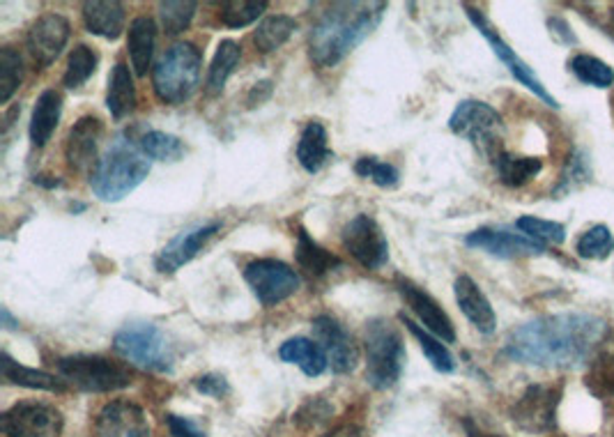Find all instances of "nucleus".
Listing matches in <instances>:
<instances>
[{"mask_svg":"<svg viewBox=\"0 0 614 437\" xmlns=\"http://www.w3.org/2000/svg\"><path fill=\"white\" fill-rule=\"evenodd\" d=\"M297 21L288 14H274V17H265L258 23L256 33H253V44H256L258 51L272 53L276 49H281L290 37L295 35Z\"/></svg>","mask_w":614,"mask_h":437,"instance_id":"obj_33","label":"nucleus"},{"mask_svg":"<svg viewBox=\"0 0 614 437\" xmlns=\"http://www.w3.org/2000/svg\"><path fill=\"white\" fill-rule=\"evenodd\" d=\"M58 375L65 385L88 391V394H109V391L127 389L134 382V373L125 364L97 355L58 359Z\"/></svg>","mask_w":614,"mask_h":437,"instance_id":"obj_7","label":"nucleus"},{"mask_svg":"<svg viewBox=\"0 0 614 437\" xmlns=\"http://www.w3.org/2000/svg\"><path fill=\"white\" fill-rule=\"evenodd\" d=\"M106 109L115 120L127 118L136 109V86L134 76L125 63L113 67L109 76V92H106Z\"/></svg>","mask_w":614,"mask_h":437,"instance_id":"obj_29","label":"nucleus"},{"mask_svg":"<svg viewBox=\"0 0 614 437\" xmlns=\"http://www.w3.org/2000/svg\"><path fill=\"white\" fill-rule=\"evenodd\" d=\"M580 258L585 260H605L614 251V237L608 226H594L580 235L575 244Z\"/></svg>","mask_w":614,"mask_h":437,"instance_id":"obj_41","label":"nucleus"},{"mask_svg":"<svg viewBox=\"0 0 614 437\" xmlns=\"http://www.w3.org/2000/svg\"><path fill=\"white\" fill-rule=\"evenodd\" d=\"M138 145H141V150L150 161H168V164H173V161H180L187 155V145H184L182 138L159 132V129L145 132L138 138Z\"/></svg>","mask_w":614,"mask_h":437,"instance_id":"obj_34","label":"nucleus"},{"mask_svg":"<svg viewBox=\"0 0 614 437\" xmlns=\"http://www.w3.org/2000/svg\"><path fill=\"white\" fill-rule=\"evenodd\" d=\"M33 182L40 184V187H46V189H56V187H60V184H63L60 180L51 178V175H35Z\"/></svg>","mask_w":614,"mask_h":437,"instance_id":"obj_50","label":"nucleus"},{"mask_svg":"<svg viewBox=\"0 0 614 437\" xmlns=\"http://www.w3.org/2000/svg\"><path fill=\"white\" fill-rule=\"evenodd\" d=\"M449 129L456 136H463L477 148L481 155L497 159L502 155V115L493 106L479 99H465L456 106V111L449 118Z\"/></svg>","mask_w":614,"mask_h":437,"instance_id":"obj_8","label":"nucleus"},{"mask_svg":"<svg viewBox=\"0 0 614 437\" xmlns=\"http://www.w3.org/2000/svg\"><path fill=\"white\" fill-rule=\"evenodd\" d=\"M60 115H63V97L56 90H44L40 97H37L33 115H30V141H33L35 148H44L46 143L51 141L53 132H56Z\"/></svg>","mask_w":614,"mask_h":437,"instance_id":"obj_23","label":"nucleus"},{"mask_svg":"<svg viewBox=\"0 0 614 437\" xmlns=\"http://www.w3.org/2000/svg\"><path fill=\"white\" fill-rule=\"evenodd\" d=\"M562 387L529 385L523 396L511 405V421L525 433H546L557 424V408Z\"/></svg>","mask_w":614,"mask_h":437,"instance_id":"obj_11","label":"nucleus"},{"mask_svg":"<svg viewBox=\"0 0 614 437\" xmlns=\"http://www.w3.org/2000/svg\"><path fill=\"white\" fill-rule=\"evenodd\" d=\"M516 228L520 233L532 237V240L541 244H564L566 240V228L557 221H546L539 217H520L516 221Z\"/></svg>","mask_w":614,"mask_h":437,"instance_id":"obj_42","label":"nucleus"},{"mask_svg":"<svg viewBox=\"0 0 614 437\" xmlns=\"http://www.w3.org/2000/svg\"><path fill=\"white\" fill-rule=\"evenodd\" d=\"M150 173V159L141 145L118 136L90 171V189L99 201L118 203L141 187Z\"/></svg>","mask_w":614,"mask_h":437,"instance_id":"obj_3","label":"nucleus"},{"mask_svg":"<svg viewBox=\"0 0 614 437\" xmlns=\"http://www.w3.org/2000/svg\"><path fill=\"white\" fill-rule=\"evenodd\" d=\"M155 44H157V23L150 17H136L132 21V26H129V37H127L129 60H132L136 76L148 74L152 56H155Z\"/></svg>","mask_w":614,"mask_h":437,"instance_id":"obj_27","label":"nucleus"},{"mask_svg":"<svg viewBox=\"0 0 614 437\" xmlns=\"http://www.w3.org/2000/svg\"><path fill=\"white\" fill-rule=\"evenodd\" d=\"M244 281L249 283L253 295L263 306H276L286 302L299 290V274L293 267L281 263L274 258H260L253 260L244 267Z\"/></svg>","mask_w":614,"mask_h":437,"instance_id":"obj_9","label":"nucleus"},{"mask_svg":"<svg viewBox=\"0 0 614 437\" xmlns=\"http://www.w3.org/2000/svg\"><path fill=\"white\" fill-rule=\"evenodd\" d=\"M454 293L465 318L470 320L481 334H493L497 329V316L488 302V297L481 293V288L474 283L472 276L460 274L454 283Z\"/></svg>","mask_w":614,"mask_h":437,"instance_id":"obj_21","label":"nucleus"},{"mask_svg":"<svg viewBox=\"0 0 614 437\" xmlns=\"http://www.w3.org/2000/svg\"><path fill=\"white\" fill-rule=\"evenodd\" d=\"M612 21H614V7H612Z\"/></svg>","mask_w":614,"mask_h":437,"instance_id":"obj_52","label":"nucleus"},{"mask_svg":"<svg viewBox=\"0 0 614 437\" xmlns=\"http://www.w3.org/2000/svg\"><path fill=\"white\" fill-rule=\"evenodd\" d=\"M465 244L470 249L486 251L497 258H523V256H541L546 251V244L532 240V237L511 233L500 228H479L465 237Z\"/></svg>","mask_w":614,"mask_h":437,"instance_id":"obj_17","label":"nucleus"},{"mask_svg":"<svg viewBox=\"0 0 614 437\" xmlns=\"http://www.w3.org/2000/svg\"><path fill=\"white\" fill-rule=\"evenodd\" d=\"M343 249L366 270H380L389 260V242L378 221L368 214H357L341 233Z\"/></svg>","mask_w":614,"mask_h":437,"instance_id":"obj_10","label":"nucleus"},{"mask_svg":"<svg viewBox=\"0 0 614 437\" xmlns=\"http://www.w3.org/2000/svg\"><path fill=\"white\" fill-rule=\"evenodd\" d=\"M398 320L403 322L405 327H408V332L414 336V339L419 341V348L424 350V355L428 362H431V366L435 368V371L440 373H454L456 371V359L454 355H451L449 348L444 343H440V339L437 336H431V332L424 327H419L417 322L410 320L405 313H398Z\"/></svg>","mask_w":614,"mask_h":437,"instance_id":"obj_31","label":"nucleus"},{"mask_svg":"<svg viewBox=\"0 0 614 437\" xmlns=\"http://www.w3.org/2000/svg\"><path fill=\"white\" fill-rule=\"evenodd\" d=\"M83 23L88 33L104 37V40H118L125 30L127 12L125 5L115 0H95V3H83Z\"/></svg>","mask_w":614,"mask_h":437,"instance_id":"obj_22","label":"nucleus"},{"mask_svg":"<svg viewBox=\"0 0 614 437\" xmlns=\"http://www.w3.org/2000/svg\"><path fill=\"white\" fill-rule=\"evenodd\" d=\"M585 385L598 398L614 396V352H601L592 359Z\"/></svg>","mask_w":614,"mask_h":437,"instance_id":"obj_38","label":"nucleus"},{"mask_svg":"<svg viewBox=\"0 0 614 437\" xmlns=\"http://www.w3.org/2000/svg\"><path fill=\"white\" fill-rule=\"evenodd\" d=\"M366 382L373 389L385 391L401 380L405 366V345L396 325L387 318H373L364 327Z\"/></svg>","mask_w":614,"mask_h":437,"instance_id":"obj_5","label":"nucleus"},{"mask_svg":"<svg viewBox=\"0 0 614 437\" xmlns=\"http://www.w3.org/2000/svg\"><path fill=\"white\" fill-rule=\"evenodd\" d=\"M113 350L143 371L173 373L175 348L164 329L152 322H129L113 336Z\"/></svg>","mask_w":614,"mask_h":437,"instance_id":"obj_6","label":"nucleus"},{"mask_svg":"<svg viewBox=\"0 0 614 437\" xmlns=\"http://www.w3.org/2000/svg\"><path fill=\"white\" fill-rule=\"evenodd\" d=\"M495 168L502 184L518 189L525 187L527 182H532L536 175L543 171V161L536 157H516L509 155V152H502V155L495 159Z\"/></svg>","mask_w":614,"mask_h":437,"instance_id":"obj_32","label":"nucleus"},{"mask_svg":"<svg viewBox=\"0 0 614 437\" xmlns=\"http://www.w3.org/2000/svg\"><path fill=\"white\" fill-rule=\"evenodd\" d=\"M295 258L297 265L311 276V279H322L329 272L343 267V260L334 256L332 251L322 249L313 237L306 233V228L297 226V244H295Z\"/></svg>","mask_w":614,"mask_h":437,"instance_id":"obj_24","label":"nucleus"},{"mask_svg":"<svg viewBox=\"0 0 614 437\" xmlns=\"http://www.w3.org/2000/svg\"><path fill=\"white\" fill-rule=\"evenodd\" d=\"M65 419L60 410L44 403H17L0 419L7 437H60Z\"/></svg>","mask_w":614,"mask_h":437,"instance_id":"obj_13","label":"nucleus"},{"mask_svg":"<svg viewBox=\"0 0 614 437\" xmlns=\"http://www.w3.org/2000/svg\"><path fill=\"white\" fill-rule=\"evenodd\" d=\"M240 58H242V49L237 42L224 40L217 46V53H214L210 72H207V81H205L207 95L217 97L224 92L230 74L235 72L237 65H240Z\"/></svg>","mask_w":614,"mask_h":437,"instance_id":"obj_30","label":"nucleus"},{"mask_svg":"<svg viewBox=\"0 0 614 437\" xmlns=\"http://www.w3.org/2000/svg\"><path fill=\"white\" fill-rule=\"evenodd\" d=\"M463 7H465L467 17H470V21L474 23V26H477L479 33H481L483 37H486L490 46H493L495 56L500 58L506 67H509V72H511L513 79H516V81L520 83V86H525L527 90H532L534 95L541 99V102H546L548 106H552V109H559L557 99L552 97L550 92L546 90V86H543L539 76L534 74V69L529 67V65L525 63V60H520V58L516 56V51H513L511 46L502 40V35L497 33V30L493 28V23L488 21L486 14H483L481 10H477V7H472V5H463Z\"/></svg>","mask_w":614,"mask_h":437,"instance_id":"obj_12","label":"nucleus"},{"mask_svg":"<svg viewBox=\"0 0 614 437\" xmlns=\"http://www.w3.org/2000/svg\"><path fill=\"white\" fill-rule=\"evenodd\" d=\"M355 173L359 175V178L373 180L382 189H394L398 180H401V173H398L396 166H391V164H387V161H380L375 157L357 159Z\"/></svg>","mask_w":614,"mask_h":437,"instance_id":"obj_43","label":"nucleus"},{"mask_svg":"<svg viewBox=\"0 0 614 437\" xmlns=\"http://www.w3.org/2000/svg\"><path fill=\"white\" fill-rule=\"evenodd\" d=\"M334 159V152L329 150L327 129L320 122H309L299 134L297 143V161L306 173H320L329 161Z\"/></svg>","mask_w":614,"mask_h":437,"instance_id":"obj_25","label":"nucleus"},{"mask_svg":"<svg viewBox=\"0 0 614 437\" xmlns=\"http://www.w3.org/2000/svg\"><path fill=\"white\" fill-rule=\"evenodd\" d=\"M0 316H3V325H5V329H17L19 322L10 316V311H7L5 306H3V311H0Z\"/></svg>","mask_w":614,"mask_h":437,"instance_id":"obj_51","label":"nucleus"},{"mask_svg":"<svg viewBox=\"0 0 614 437\" xmlns=\"http://www.w3.org/2000/svg\"><path fill=\"white\" fill-rule=\"evenodd\" d=\"M203 53L196 44L178 42L157 60L152 69V88L159 102L184 104L201 86Z\"/></svg>","mask_w":614,"mask_h":437,"instance_id":"obj_4","label":"nucleus"},{"mask_svg":"<svg viewBox=\"0 0 614 437\" xmlns=\"http://www.w3.org/2000/svg\"><path fill=\"white\" fill-rule=\"evenodd\" d=\"M463 424H465L467 437H504V435H495V433H486V431H481L479 426H474V421H472V419H465Z\"/></svg>","mask_w":614,"mask_h":437,"instance_id":"obj_49","label":"nucleus"},{"mask_svg":"<svg viewBox=\"0 0 614 437\" xmlns=\"http://www.w3.org/2000/svg\"><path fill=\"white\" fill-rule=\"evenodd\" d=\"M272 92H274V83L272 81L256 83V86H253L249 90V95H247V106H249V109H256V106L265 104L267 99L272 97Z\"/></svg>","mask_w":614,"mask_h":437,"instance_id":"obj_47","label":"nucleus"},{"mask_svg":"<svg viewBox=\"0 0 614 437\" xmlns=\"http://www.w3.org/2000/svg\"><path fill=\"white\" fill-rule=\"evenodd\" d=\"M219 228H221L219 221H212V224L182 230L180 235H175L173 240L159 251V256L155 258L157 272L173 274V272H178L180 267L191 263V260H194L198 253L203 251L207 240H210L214 233H219Z\"/></svg>","mask_w":614,"mask_h":437,"instance_id":"obj_18","label":"nucleus"},{"mask_svg":"<svg viewBox=\"0 0 614 437\" xmlns=\"http://www.w3.org/2000/svg\"><path fill=\"white\" fill-rule=\"evenodd\" d=\"M23 60L12 46L0 49V104H7L21 86Z\"/></svg>","mask_w":614,"mask_h":437,"instance_id":"obj_39","label":"nucleus"},{"mask_svg":"<svg viewBox=\"0 0 614 437\" xmlns=\"http://www.w3.org/2000/svg\"><path fill=\"white\" fill-rule=\"evenodd\" d=\"M97 67H99V53L95 49H90L88 44L74 46V51L69 53L67 69L63 76L65 88L67 90L81 88L83 83H88L90 76L97 72Z\"/></svg>","mask_w":614,"mask_h":437,"instance_id":"obj_35","label":"nucleus"},{"mask_svg":"<svg viewBox=\"0 0 614 437\" xmlns=\"http://www.w3.org/2000/svg\"><path fill=\"white\" fill-rule=\"evenodd\" d=\"M95 431L99 437H150V424L141 405L111 401L97 414Z\"/></svg>","mask_w":614,"mask_h":437,"instance_id":"obj_19","label":"nucleus"},{"mask_svg":"<svg viewBox=\"0 0 614 437\" xmlns=\"http://www.w3.org/2000/svg\"><path fill=\"white\" fill-rule=\"evenodd\" d=\"M322 437H366V433L355 424H343L339 428H334V431L325 433Z\"/></svg>","mask_w":614,"mask_h":437,"instance_id":"obj_48","label":"nucleus"},{"mask_svg":"<svg viewBox=\"0 0 614 437\" xmlns=\"http://www.w3.org/2000/svg\"><path fill=\"white\" fill-rule=\"evenodd\" d=\"M311 325L320 348L325 350L329 368L339 375L355 371L359 364V348L355 339L348 334V329L332 316H318Z\"/></svg>","mask_w":614,"mask_h":437,"instance_id":"obj_16","label":"nucleus"},{"mask_svg":"<svg viewBox=\"0 0 614 437\" xmlns=\"http://www.w3.org/2000/svg\"><path fill=\"white\" fill-rule=\"evenodd\" d=\"M279 357L286 364H295L302 368L304 375L309 378H318L327 371V355L325 350L320 348L318 341L306 339V336H295V339H288L286 343H281Z\"/></svg>","mask_w":614,"mask_h":437,"instance_id":"obj_26","label":"nucleus"},{"mask_svg":"<svg viewBox=\"0 0 614 437\" xmlns=\"http://www.w3.org/2000/svg\"><path fill=\"white\" fill-rule=\"evenodd\" d=\"M396 288L405 299V304L412 309L414 316L421 320L424 329H428V332L444 343L456 341L454 322H451L449 313L442 309L440 302H437L431 293H426L424 288H419L417 283H412L410 279H403V276H396Z\"/></svg>","mask_w":614,"mask_h":437,"instance_id":"obj_15","label":"nucleus"},{"mask_svg":"<svg viewBox=\"0 0 614 437\" xmlns=\"http://www.w3.org/2000/svg\"><path fill=\"white\" fill-rule=\"evenodd\" d=\"M194 387L201 391L203 396H212V398H224L230 394L228 380L221 373L198 375V378L194 380Z\"/></svg>","mask_w":614,"mask_h":437,"instance_id":"obj_45","label":"nucleus"},{"mask_svg":"<svg viewBox=\"0 0 614 437\" xmlns=\"http://www.w3.org/2000/svg\"><path fill=\"white\" fill-rule=\"evenodd\" d=\"M571 69L582 83H587V86L610 88L614 83V69L608 63H603L601 58L587 56V53L575 56L571 60Z\"/></svg>","mask_w":614,"mask_h":437,"instance_id":"obj_36","label":"nucleus"},{"mask_svg":"<svg viewBox=\"0 0 614 437\" xmlns=\"http://www.w3.org/2000/svg\"><path fill=\"white\" fill-rule=\"evenodd\" d=\"M608 325L589 313L541 316L513 329L504 355L520 364L543 368H575L592 362L605 341Z\"/></svg>","mask_w":614,"mask_h":437,"instance_id":"obj_1","label":"nucleus"},{"mask_svg":"<svg viewBox=\"0 0 614 437\" xmlns=\"http://www.w3.org/2000/svg\"><path fill=\"white\" fill-rule=\"evenodd\" d=\"M382 0L332 3L313 23L309 33V58L322 69L336 67L380 26L387 14Z\"/></svg>","mask_w":614,"mask_h":437,"instance_id":"obj_2","label":"nucleus"},{"mask_svg":"<svg viewBox=\"0 0 614 437\" xmlns=\"http://www.w3.org/2000/svg\"><path fill=\"white\" fill-rule=\"evenodd\" d=\"M166 424L173 437H205V431L194 419L180 417V414H166Z\"/></svg>","mask_w":614,"mask_h":437,"instance_id":"obj_46","label":"nucleus"},{"mask_svg":"<svg viewBox=\"0 0 614 437\" xmlns=\"http://www.w3.org/2000/svg\"><path fill=\"white\" fill-rule=\"evenodd\" d=\"M589 180H592V168H589V161L585 155H582V152H575L569 161V166L564 168L562 182H559V187H555V198L571 194L573 189H580L582 184H587Z\"/></svg>","mask_w":614,"mask_h":437,"instance_id":"obj_44","label":"nucleus"},{"mask_svg":"<svg viewBox=\"0 0 614 437\" xmlns=\"http://www.w3.org/2000/svg\"><path fill=\"white\" fill-rule=\"evenodd\" d=\"M102 132L104 125L97 115H83L74 122L65 141V159L72 171H88V168L92 171L95 168Z\"/></svg>","mask_w":614,"mask_h":437,"instance_id":"obj_20","label":"nucleus"},{"mask_svg":"<svg viewBox=\"0 0 614 437\" xmlns=\"http://www.w3.org/2000/svg\"><path fill=\"white\" fill-rule=\"evenodd\" d=\"M196 3L191 0H168V3H159V21L166 35H180L191 26V21L196 17Z\"/></svg>","mask_w":614,"mask_h":437,"instance_id":"obj_40","label":"nucleus"},{"mask_svg":"<svg viewBox=\"0 0 614 437\" xmlns=\"http://www.w3.org/2000/svg\"><path fill=\"white\" fill-rule=\"evenodd\" d=\"M265 10V0H230V3L221 5L219 19L228 28H244L263 17Z\"/></svg>","mask_w":614,"mask_h":437,"instance_id":"obj_37","label":"nucleus"},{"mask_svg":"<svg viewBox=\"0 0 614 437\" xmlns=\"http://www.w3.org/2000/svg\"><path fill=\"white\" fill-rule=\"evenodd\" d=\"M0 373H3V380L10 382V385H19L26 389H40V391H65L67 385L56 375L37 371V368H28L19 362H14V359L3 352L0 355Z\"/></svg>","mask_w":614,"mask_h":437,"instance_id":"obj_28","label":"nucleus"},{"mask_svg":"<svg viewBox=\"0 0 614 437\" xmlns=\"http://www.w3.org/2000/svg\"><path fill=\"white\" fill-rule=\"evenodd\" d=\"M69 35H72V26H69V21L63 14H42V17L30 26L26 37L28 53L30 58L35 60V65L49 67L56 63L69 42Z\"/></svg>","mask_w":614,"mask_h":437,"instance_id":"obj_14","label":"nucleus"}]
</instances>
